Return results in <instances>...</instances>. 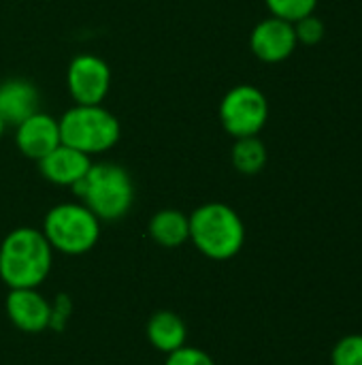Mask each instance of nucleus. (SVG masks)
<instances>
[{"label":"nucleus","instance_id":"nucleus-7","mask_svg":"<svg viewBox=\"0 0 362 365\" xmlns=\"http://www.w3.org/2000/svg\"><path fill=\"white\" fill-rule=\"evenodd\" d=\"M66 79L77 105H100L111 86V71L98 56H77L68 66Z\"/></svg>","mask_w":362,"mask_h":365},{"label":"nucleus","instance_id":"nucleus-12","mask_svg":"<svg viewBox=\"0 0 362 365\" xmlns=\"http://www.w3.org/2000/svg\"><path fill=\"white\" fill-rule=\"evenodd\" d=\"M38 167H41V173L49 182L73 188L87 173V169L92 167V160L87 154L60 143L55 150H51L45 158L38 160Z\"/></svg>","mask_w":362,"mask_h":365},{"label":"nucleus","instance_id":"nucleus-16","mask_svg":"<svg viewBox=\"0 0 362 365\" xmlns=\"http://www.w3.org/2000/svg\"><path fill=\"white\" fill-rule=\"evenodd\" d=\"M273 17L286 19L290 24L316 13L318 0H265Z\"/></svg>","mask_w":362,"mask_h":365},{"label":"nucleus","instance_id":"nucleus-18","mask_svg":"<svg viewBox=\"0 0 362 365\" xmlns=\"http://www.w3.org/2000/svg\"><path fill=\"white\" fill-rule=\"evenodd\" d=\"M292 26H294L297 41L303 43V45H309V47L318 45L324 38V34H326V26H324V21L320 17H316V13L294 21Z\"/></svg>","mask_w":362,"mask_h":365},{"label":"nucleus","instance_id":"nucleus-9","mask_svg":"<svg viewBox=\"0 0 362 365\" xmlns=\"http://www.w3.org/2000/svg\"><path fill=\"white\" fill-rule=\"evenodd\" d=\"M4 308L11 323L26 334H41L53 321V310L38 289H9Z\"/></svg>","mask_w":362,"mask_h":365},{"label":"nucleus","instance_id":"nucleus-4","mask_svg":"<svg viewBox=\"0 0 362 365\" xmlns=\"http://www.w3.org/2000/svg\"><path fill=\"white\" fill-rule=\"evenodd\" d=\"M60 139L83 154H100L111 150L122 135L117 118L100 105H75L60 122Z\"/></svg>","mask_w":362,"mask_h":365},{"label":"nucleus","instance_id":"nucleus-8","mask_svg":"<svg viewBox=\"0 0 362 365\" xmlns=\"http://www.w3.org/2000/svg\"><path fill=\"white\" fill-rule=\"evenodd\" d=\"M297 45L299 41L294 34V26L273 15L258 21L250 34V49L254 51L258 60L269 62V64L288 60L294 53Z\"/></svg>","mask_w":362,"mask_h":365},{"label":"nucleus","instance_id":"nucleus-13","mask_svg":"<svg viewBox=\"0 0 362 365\" xmlns=\"http://www.w3.org/2000/svg\"><path fill=\"white\" fill-rule=\"evenodd\" d=\"M188 327L183 319L171 310H160L151 314L147 323V340L156 351H162L164 355L186 346Z\"/></svg>","mask_w":362,"mask_h":365},{"label":"nucleus","instance_id":"nucleus-17","mask_svg":"<svg viewBox=\"0 0 362 365\" xmlns=\"http://www.w3.org/2000/svg\"><path fill=\"white\" fill-rule=\"evenodd\" d=\"M331 364L362 365V334H350L341 338L331 353Z\"/></svg>","mask_w":362,"mask_h":365},{"label":"nucleus","instance_id":"nucleus-14","mask_svg":"<svg viewBox=\"0 0 362 365\" xmlns=\"http://www.w3.org/2000/svg\"><path fill=\"white\" fill-rule=\"evenodd\" d=\"M149 235L162 248H179L190 240V216L179 210H160L149 220Z\"/></svg>","mask_w":362,"mask_h":365},{"label":"nucleus","instance_id":"nucleus-20","mask_svg":"<svg viewBox=\"0 0 362 365\" xmlns=\"http://www.w3.org/2000/svg\"><path fill=\"white\" fill-rule=\"evenodd\" d=\"M2 130H4V122H2V118H0V137H2Z\"/></svg>","mask_w":362,"mask_h":365},{"label":"nucleus","instance_id":"nucleus-15","mask_svg":"<svg viewBox=\"0 0 362 365\" xmlns=\"http://www.w3.org/2000/svg\"><path fill=\"white\" fill-rule=\"evenodd\" d=\"M230 160H233V167L239 173H243V175H256L267 165V148L258 139V135L256 137H241L233 145Z\"/></svg>","mask_w":362,"mask_h":365},{"label":"nucleus","instance_id":"nucleus-6","mask_svg":"<svg viewBox=\"0 0 362 365\" xmlns=\"http://www.w3.org/2000/svg\"><path fill=\"white\" fill-rule=\"evenodd\" d=\"M220 120L224 130L235 139L256 137L269 120L267 96L256 86H235L220 103Z\"/></svg>","mask_w":362,"mask_h":365},{"label":"nucleus","instance_id":"nucleus-1","mask_svg":"<svg viewBox=\"0 0 362 365\" xmlns=\"http://www.w3.org/2000/svg\"><path fill=\"white\" fill-rule=\"evenodd\" d=\"M53 250L43 231L13 229L0 244V280L9 289H38L51 272Z\"/></svg>","mask_w":362,"mask_h":365},{"label":"nucleus","instance_id":"nucleus-3","mask_svg":"<svg viewBox=\"0 0 362 365\" xmlns=\"http://www.w3.org/2000/svg\"><path fill=\"white\" fill-rule=\"evenodd\" d=\"M190 240L207 259L228 261L245 244V225L230 205L205 203L190 214Z\"/></svg>","mask_w":362,"mask_h":365},{"label":"nucleus","instance_id":"nucleus-5","mask_svg":"<svg viewBox=\"0 0 362 365\" xmlns=\"http://www.w3.org/2000/svg\"><path fill=\"white\" fill-rule=\"evenodd\" d=\"M43 235L51 250L79 257L96 246L100 237V220L83 203H60L47 212Z\"/></svg>","mask_w":362,"mask_h":365},{"label":"nucleus","instance_id":"nucleus-19","mask_svg":"<svg viewBox=\"0 0 362 365\" xmlns=\"http://www.w3.org/2000/svg\"><path fill=\"white\" fill-rule=\"evenodd\" d=\"M164 365H215V361H213L211 355H207L205 351L186 344V346H181V349L169 353Z\"/></svg>","mask_w":362,"mask_h":365},{"label":"nucleus","instance_id":"nucleus-2","mask_svg":"<svg viewBox=\"0 0 362 365\" xmlns=\"http://www.w3.org/2000/svg\"><path fill=\"white\" fill-rule=\"evenodd\" d=\"M73 190L100 222L124 218L134 201V186L128 171L113 163L92 165Z\"/></svg>","mask_w":362,"mask_h":365},{"label":"nucleus","instance_id":"nucleus-11","mask_svg":"<svg viewBox=\"0 0 362 365\" xmlns=\"http://www.w3.org/2000/svg\"><path fill=\"white\" fill-rule=\"evenodd\" d=\"M41 94L36 86L28 79H6L0 83V118L11 126H19L23 120L38 111Z\"/></svg>","mask_w":362,"mask_h":365},{"label":"nucleus","instance_id":"nucleus-10","mask_svg":"<svg viewBox=\"0 0 362 365\" xmlns=\"http://www.w3.org/2000/svg\"><path fill=\"white\" fill-rule=\"evenodd\" d=\"M15 141L23 156L32 160H41L62 143L60 126L51 115L36 111L34 115H30L17 126Z\"/></svg>","mask_w":362,"mask_h":365}]
</instances>
